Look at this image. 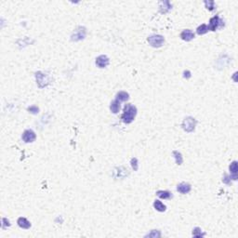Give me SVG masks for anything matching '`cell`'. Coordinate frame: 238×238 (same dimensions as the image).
<instances>
[{
	"label": "cell",
	"mask_w": 238,
	"mask_h": 238,
	"mask_svg": "<svg viewBox=\"0 0 238 238\" xmlns=\"http://www.w3.org/2000/svg\"><path fill=\"white\" fill-rule=\"evenodd\" d=\"M149 44L154 48H159L161 47L165 42V38L160 35H152L148 37Z\"/></svg>",
	"instance_id": "277c9868"
},
{
	"label": "cell",
	"mask_w": 238,
	"mask_h": 238,
	"mask_svg": "<svg viewBox=\"0 0 238 238\" xmlns=\"http://www.w3.org/2000/svg\"><path fill=\"white\" fill-rule=\"evenodd\" d=\"M96 64L100 68H105L109 64V58L106 55H100L96 59Z\"/></svg>",
	"instance_id": "ba28073f"
},
{
	"label": "cell",
	"mask_w": 238,
	"mask_h": 238,
	"mask_svg": "<svg viewBox=\"0 0 238 238\" xmlns=\"http://www.w3.org/2000/svg\"><path fill=\"white\" fill-rule=\"evenodd\" d=\"M224 25L223 22L219 19V16H215L213 18H211L210 21H209V26H208V29L211 30V31H216L217 29L219 28H222Z\"/></svg>",
	"instance_id": "8992f818"
},
{
	"label": "cell",
	"mask_w": 238,
	"mask_h": 238,
	"mask_svg": "<svg viewBox=\"0 0 238 238\" xmlns=\"http://www.w3.org/2000/svg\"><path fill=\"white\" fill-rule=\"evenodd\" d=\"M177 191L180 192L181 193H188L191 191V185L189 183L182 182L181 184H178L177 187Z\"/></svg>",
	"instance_id": "30bf717a"
},
{
	"label": "cell",
	"mask_w": 238,
	"mask_h": 238,
	"mask_svg": "<svg viewBox=\"0 0 238 238\" xmlns=\"http://www.w3.org/2000/svg\"><path fill=\"white\" fill-rule=\"evenodd\" d=\"M130 164H131V167H132V168L134 169V170L137 171L138 167H139V166H138V159L137 158H132L131 161H130Z\"/></svg>",
	"instance_id": "44dd1931"
},
{
	"label": "cell",
	"mask_w": 238,
	"mask_h": 238,
	"mask_svg": "<svg viewBox=\"0 0 238 238\" xmlns=\"http://www.w3.org/2000/svg\"><path fill=\"white\" fill-rule=\"evenodd\" d=\"M86 33H87V31H86V28L85 27H82V26H79L77 27L74 32L73 33L72 35V41H80L82 39H84L86 37Z\"/></svg>",
	"instance_id": "5b68a950"
},
{
	"label": "cell",
	"mask_w": 238,
	"mask_h": 238,
	"mask_svg": "<svg viewBox=\"0 0 238 238\" xmlns=\"http://www.w3.org/2000/svg\"><path fill=\"white\" fill-rule=\"evenodd\" d=\"M110 109H111L112 113L114 114H117L120 110V101H118L117 100H115L111 103V105H110Z\"/></svg>",
	"instance_id": "5bb4252c"
},
{
	"label": "cell",
	"mask_w": 238,
	"mask_h": 238,
	"mask_svg": "<svg viewBox=\"0 0 238 238\" xmlns=\"http://www.w3.org/2000/svg\"><path fill=\"white\" fill-rule=\"evenodd\" d=\"M222 181H223L224 183L230 184V183H231V178L229 177V176H227V175H225V176H224V178L222 180Z\"/></svg>",
	"instance_id": "d4e9b609"
},
{
	"label": "cell",
	"mask_w": 238,
	"mask_h": 238,
	"mask_svg": "<svg viewBox=\"0 0 238 238\" xmlns=\"http://www.w3.org/2000/svg\"><path fill=\"white\" fill-rule=\"evenodd\" d=\"M194 37V33L192 30L186 29L184 31L181 32V38L184 41H191L192 39H193Z\"/></svg>",
	"instance_id": "9c48e42d"
},
{
	"label": "cell",
	"mask_w": 238,
	"mask_h": 238,
	"mask_svg": "<svg viewBox=\"0 0 238 238\" xmlns=\"http://www.w3.org/2000/svg\"><path fill=\"white\" fill-rule=\"evenodd\" d=\"M156 194H157V196H159L162 199H169L171 197V193L168 191H158Z\"/></svg>",
	"instance_id": "e0dca14e"
},
{
	"label": "cell",
	"mask_w": 238,
	"mask_h": 238,
	"mask_svg": "<svg viewBox=\"0 0 238 238\" xmlns=\"http://www.w3.org/2000/svg\"><path fill=\"white\" fill-rule=\"evenodd\" d=\"M28 111H29V113H31L33 115H36L39 112V108L37 106H36V105H33V106L28 108Z\"/></svg>",
	"instance_id": "7402d4cb"
},
{
	"label": "cell",
	"mask_w": 238,
	"mask_h": 238,
	"mask_svg": "<svg viewBox=\"0 0 238 238\" xmlns=\"http://www.w3.org/2000/svg\"><path fill=\"white\" fill-rule=\"evenodd\" d=\"M205 5H206L208 10H213L214 7H214V5H215L214 1H205Z\"/></svg>",
	"instance_id": "603a6c76"
},
{
	"label": "cell",
	"mask_w": 238,
	"mask_h": 238,
	"mask_svg": "<svg viewBox=\"0 0 238 238\" xmlns=\"http://www.w3.org/2000/svg\"><path fill=\"white\" fill-rule=\"evenodd\" d=\"M160 235H161L160 233H159L158 231H155V230H154L151 234H148L149 237H160Z\"/></svg>",
	"instance_id": "cb8c5ba5"
},
{
	"label": "cell",
	"mask_w": 238,
	"mask_h": 238,
	"mask_svg": "<svg viewBox=\"0 0 238 238\" xmlns=\"http://www.w3.org/2000/svg\"><path fill=\"white\" fill-rule=\"evenodd\" d=\"M2 222H3V228H6V227H8L10 225V222H8V220L7 219H2Z\"/></svg>",
	"instance_id": "484cf974"
},
{
	"label": "cell",
	"mask_w": 238,
	"mask_h": 238,
	"mask_svg": "<svg viewBox=\"0 0 238 238\" xmlns=\"http://www.w3.org/2000/svg\"><path fill=\"white\" fill-rule=\"evenodd\" d=\"M173 155L176 159V163L177 165H181L182 162H183V159H182V155L181 152H178V151H174L173 152Z\"/></svg>",
	"instance_id": "ac0fdd59"
},
{
	"label": "cell",
	"mask_w": 238,
	"mask_h": 238,
	"mask_svg": "<svg viewBox=\"0 0 238 238\" xmlns=\"http://www.w3.org/2000/svg\"><path fill=\"white\" fill-rule=\"evenodd\" d=\"M208 26L207 24H202V25H200V26L197 28V33L198 35H204V33H208Z\"/></svg>",
	"instance_id": "d6986e66"
},
{
	"label": "cell",
	"mask_w": 238,
	"mask_h": 238,
	"mask_svg": "<svg viewBox=\"0 0 238 238\" xmlns=\"http://www.w3.org/2000/svg\"><path fill=\"white\" fill-rule=\"evenodd\" d=\"M137 115V108L132 104H126L124 108V113L122 115V120L126 124H130Z\"/></svg>",
	"instance_id": "6da1fadb"
},
{
	"label": "cell",
	"mask_w": 238,
	"mask_h": 238,
	"mask_svg": "<svg viewBox=\"0 0 238 238\" xmlns=\"http://www.w3.org/2000/svg\"><path fill=\"white\" fill-rule=\"evenodd\" d=\"M22 141L26 143H29V142H33L35 141L36 139V133L33 132L32 129H27L25 130L22 134Z\"/></svg>",
	"instance_id": "52a82bcc"
},
{
	"label": "cell",
	"mask_w": 238,
	"mask_h": 238,
	"mask_svg": "<svg viewBox=\"0 0 238 238\" xmlns=\"http://www.w3.org/2000/svg\"><path fill=\"white\" fill-rule=\"evenodd\" d=\"M183 74H184V75H183L184 78H190L191 77V73L189 71H185Z\"/></svg>",
	"instance_id": "4316f807"
},
{
	"label": "cell",
	"mask_w": 238,
	"mask_h": 238,
	"mask_svg": "<svg viewBox=\"0 0 238 238\" xmlns=\"http://www.w3.org/2000/svg\"><path fill=\"white\" fill-rule=\"evenodd\" d=\"M172 8V6L170 5L168 1H165V2H161L160 3V11L162 13H167Z\"/></svg>",
	"instance_id": "4fadbf2b"
},
{
	"label": "cell",
	"mask_w": 238,
	"mask_h": 238,
	"mask_svg": "<svg viewBox=\"0 0 238 238\" xmlns=\"http://www.w3.org/2000/svg\"><path fill=\"white\" fill-rule=\"evenodd\" d=\"M154 207H155V208L157 210V211H159V212H164V211H166V206L164 205V204L161 202V201H159V200H156V201H155V203H154Z\"/></svg>",
	"instance_id": "2e32d148"
},
{
	"label": "cell",
	"mask_w": 238,
	"mask_h": 238,
	"mask_svg": "<svg viewBox=\"0 0 238 238\" xmlns=\"http://www.w3.org/2000/svg\"><path fill=\"white\" fill-rule=\"evenodd\" d=\"M196 126V120L193 117H187L182 122V129L186 132H193Z\"/></svg>",
	"instance_id": "3957f363"
},
{
	"label": "cell",
	"mask_w": 238,
	"mask_h": 238,
	"mask_svg": "<svg viewBox=\"0 0 238 238\" xmlns=\"http://www.w3.org/2000/svg\"><path fill=\"white\" fill-rule=\"evenodd\" d=\"M237 170H238V168H237V162H236V161H234V162L230 166V171H231L230 178H233L234 181L237 180Z\"/></svg>",
	"instance_id": "8fae6325"
},
{
	"label": "cell",
	"mask_w": 238,
	"mask_h": 238,
	"mask_svg": "<svg viewBox=\"0 0 238 238\" xmlns=\"http://www.w3.org/2000/svg\"><path fill=\"white\" fill-rule=\"evenodd\" d=\"M18 222V225L21 228H22V229H29L31 227V223L28 222L26 219L22 218V217L19 218L18 219V222Z\"/></svg>",
	"instance_id": "7c38bea8"
},
{
	"label": "cell",
	"mask_w": 238,
	"mask_h": 238,
	"mask_svg": "<svg viewBox=\"0 0 238 238\" xmlns=\"http://www.w3.org/2000/svg\"><path fill=\"white\" fill-rule=\"evenodd\" d=\"M193 235L195 236V237H200V236H204L205 235V234H203L201 232V229L196 227V228H194L193 229Z\"/></svg>",
	"instance_id": "ffe728a7"
},
{
	"label": "cell",
	"mask_w": 238,
	"mask_h": 238,
	"mask_svg": "<svg viewBox=\"0 0 238 238\" xmlns=\"http://www.w3.org/2000/svg\"><path fill=\"white\" fill-rule=\"evenodd\" d=\"M129 93H126L125 91H120V92L117 93L115 100H117L118 101H126V100H129Z\"/></svg>",
	"instance_id": "9a60e30c"
},
{
	"label": "cell",
	"mask_w": 238,
	"mask_h": 238,
	"mask_svg": "<svg viewBox=\"0 0 238 238\" xmlns=\"http://www.w3.org/2000/svg\"><path fill=\"white\" fill-rule=\"evenodd\" d=\"M36 81L39 88H44L47 87L48 85L50 83V77L48 74H46L42 72H38L36 74Z\"/></svg>",
	"instance_id": "7a4b0ae2"
}]
</instances>
